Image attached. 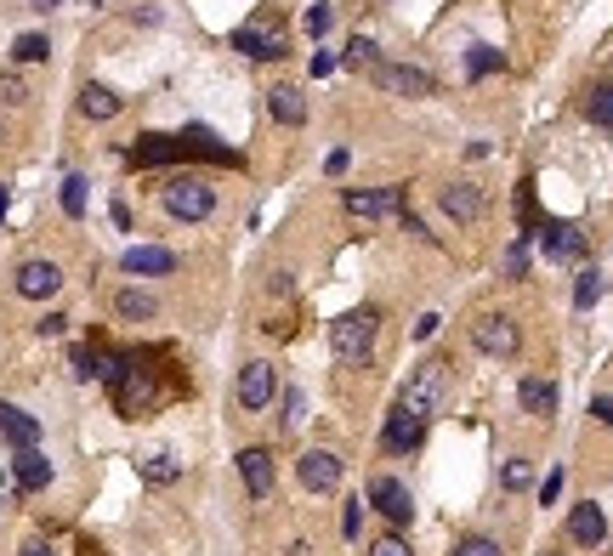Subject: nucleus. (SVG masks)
I'll use <instances>...</instances> for the list:
<instances>
[{"instance_id":"obj_45","label":"nucleus","mask_w":613,"mask_h":556,"mask_svg":"<svg viewBox=\"0 0 613 556\" xmlns=\"http://www.w3.org/2000/svg\"><path fill=\"white\" fill-rule=\"evenodd\" d=\"M324 171H330V176H341V171H347V148H335V154L324 159Z\"/></svg>"},{"instance_id":"obj_26","label":"nucleus","mask_w":613,"mask_h":556,"mask_svg":"<svg viewBox=\"0 0 613 556\" xmlns=\"http://www.w3.org/2000/svg\"><path fill=\"white\" fill-rule=\"evenodd\" d=\"M182 154V142L176 137H137V148H131V159L137 165H165V159Z\"/></svg>"},{"instance_id":"obj_27","label":"nucleus","mask_w":613,"mask_h":556,"mask_svg":"<svg viewBox=\"0 0 613 556\" xmlns=\"http://www.w3.org/2000/svg\"><path fill=\"white\" fill-rule=\"evenodd\" d=\"M506 69V57L494 52V46H472V57H466V74L472 80H483V74H500Z\"/></svg>"},{"instance_id":"obj_13","label":"nucleus","mask_w":613,"mask_h":556,"mask_svg":"<svg viewBox=\"0 0 613 556\" xmlns=\"http://www.w3.org/2000/svg\"><path fill=\"white\" fill-rule=\"evenodd\" d=\"M398 210H403V193H398V188H352V193H347V216H358V222L398 216Z\"/></svg>"},{"instance_id":"obj_23","label":"nucleus","mask_w":613,"mask_h":556,"mask_svg":"<svg viewBox=\"0 0 613 556\" xmlns=\"http://www.w3.org/2000/svg\"><path fill=\"white\" fill-rule=\"evenodd\" d=\"M80 114H86V120H114V114H120V97L91 80V86H80Z\"/></svg>"},{"instance_id":"obj_24","label":"nucleus","mask_w":613,"mask_h":556,"mask_svg":"<svg viewBox=\"0 0 613 556\" xmlns=\"http://www.w3.org/2000/svg\"><path fill=\"white\" fill-rule=\"evenodd\" d=\"M114 313L131 318V324H148V318L159 313V301L148 296V290H120V296H114Z\"/></svg>"},{"instance_id":"obj_48","label":"nucleus","mask_w":613,"mask_h":556,"mask_svg":"<svg viewBox=\"0 0 613 556\" xmlns=\"http://www.w3.org/2000/svg\"><path fill=\"white\" fill-rule=\"evenodd\" d=\"M284 556H313V545H307V539H296V545H290Z\"/></svg>"},{"instance_id":"obj_20","label":"nucleus","mask_w":613,"mask_h":556,"mask_svg":"<svg viewBox=\"0 0 613 556\" xmlns=\"http://www.w3.org/2000/svg\"><path fill=\"white\" fill-rule=\"evenodd\" d=\"M267 108H273V120H279V125H301V120H307V97H301V86H273V91H267Z\"/></svg>"},{"instance_id":"obj_18","label":"nucleus","mask_w":613,"mask_h":556,"mask_svg":"<svg viewBox=\"0 0 613 556\" xmlns=\"http://www.w3.org/2000/svg\"><path fill=\"white\" fill-rule=\"evenodd\" d=\"M239 477H245L250 500H267V494H273V454L267 449H239Z\"/></svg>"},{"instance_id":"obj_36","label":"nucleus","mask_w":613,"mask_h":556,"mask_svg":"<svg viewBox=\"0 0 613 556\" xmlns=\"http://www.w3.org/2000/svg\"><path fill=\"white\" fill-rule=\"evenodd\" d=\"M369 556H415V551H409V539H403V534H392V528H386V534L369 545Z\"/></svg>"},{"instance_id":"obj_43","label":"nucleus","mask_w":613,"mask_h":556,"mask_svg":"<svg viewBox=\"0 0 613 556\" xmlns=\"http://www.w3.org/2000/svg\"><path fill=\"white\" fill-rule=\"evenodd\" d=\"M63 330H69V318H63V313H46V318H40V335H63Z\"/></svg>"},{"instance_id":"obj_42","label":"nucleus","mask_w":613,"mask_h":556,"mask_svg":"<svg viewBox=\"0 0 613 556\" xmlns=\"http://www.w3.org/2000/svg\"><path fill=\"white\" fill-rule=\"evenodd\" d=\"M557 494H562V466H557V471H551V477L540 483V500H545V505H557Z\"/></svg>"},{"instance_id":"obj_17","label":"nucleus","mask_w":613,"mask_h":556,"mask_svg":"<svg viewBox=\"0 0 613 556\" xmlns=\"http://www.w3.org/2000/svg\"><path fill=\"white\" fill-rule=\"evenodd\" d=\"M120 267L131 278H142V273L159 278V273H176V256H171V250H159V244H131V250L120 256Z\"/></svg>"},{"instance_id":"obj_28","label":"nucleus","mask_w":613,"mask_h":556,"mask_svg":"<svg viewBox=\"0 0 613 556\" xmlns=\"http://www.w3.org/2000/svg\"><path fill=\"white\" fill-rule=\"evenodd\" d=\"M142 477H148V483H171V477H176V460L165 449H148V454H142Z\"/></svg>"},{"instance_id":"obj_5","label":"nucleus","mask_w":613,"mask_h":556,"mask_svg":"<svg viewBox=\"0 0 613 556\" xmlns=\"http://www.w3.org/2000/svg\"><path fill=\"white\" fill-rule=\"evenodd\" d=\"M472 347L483 352V358H511V352L523 347V330H517L511 313H483L472 324Z\"/></svg>"},{"instance_id":"obj_40","label":"nucleus","mask_w":613,"mask_h":556,"mask_svg":"<svg viewBox=\"0 0 613 556\" xmlns=\"http://www.w3.org/2000/svg\"><path fill=\"white\" fill-rule=\"evenodd\" d=\"M330 23H335V12H330V6H313V12H307V29H313V35H324Z\"/></svg>"},{"instance_id":"obj_47","label":"nucleus","mask_w":613,"mask_h":556,"mask_svg":"<svg viewBox=\"0 0 613 556\" xmlns=\"http://www.w3.org/2000/svg\"><path fill=\"white\" fill-rule=\"evenodd\" d=\"M23 556H52V545H46V539H29V545H23Z\"/></svg>"},{"instance_id":"obj_16","label":"nucleus","mask_w":613,"mask_h":556,"mask_svg":"<svg viewBox=\"0 0 613 556\" xmlns=\"http://www.w3.org/2000/svg\"><path fill=\"white\" fill-rule=\"evenodd\" d=\"M0 437L12 443V449H40V420L18 403H0Z\"/></svg>"},{"instance_id":"obj_1","label":"nucleus","mask_w":613,"mask_h":556,"mask_svg":"<svg viewBox=\"0 0 613 556\" xmlns=\"http://www.w3.org/2000/svg\"><path fill=\"white\" fill-rule=\"evenodd\" d=\"M375 335H381V313H375V307H352V313H341L330 324V347H335V358H347V364L358 369V364H369Z\"/></svg>"},{"instance_id":"obj_25","label":"nucleus","mask_w":613,"mask_h":556,"mask_svg":"<svg viewBox=\"0 0 613 556\" xmlns=\"http://www.w3.org/2000/svg\"><path fill=\"white\" fill-rule=\"evenodd\" d=\"M182 154H211V159H222V165H239V154H233V148H222L205 125H193L188 137H182Z\"/></svg>"},{"instance_id":"obj_49","label":"nucleus","mask_w":613,"mask_h":556,"mask_svg":"<svg viewBox=\"0 0 613 556\" xmlns=\"http://www.w3.org/2000/svg\"><path fill=\"white\" fill-rule=\"evenodd\" d=\"M6 205H12V188H0V222H6Z\"/></svg>"},{"instance_id":"obj_12","label":"nucleus","mask_w":613,"mask_h":556,"mask_svg":"<svg viewBox=\"0 0 613 556\" xmlns=\"http://www.w3.org/2000/svg\"><path fill=\"white\" fill-rule=\"evenodd\" d=\"M421 437H426V420L392 403V420L381 426V449L386 454H409V449H421Z\"/></svg>"},{"instance_id":"obj_39","label":"nucleus","mask_w":613,"mask_h":556,"mask_svg":"<svg viewBox=\"0 0 613 556\" xmlns=\"http://www.w3.org/2000/svg\"><path fill=\"white\" fill-rule=\"evenodd\" d=\"M455 556H506V551H500L494 539H460V545H455Z\"/></svg>"},{"instance_id":"obj_14","label":"nucleus","mask_w":613,"mask_h":556,"mask_svg":"<svg viewBox=\"0 0 613 556\" xmlns=\"http://www.w3.org/2000/svg\"><path fill=\"white\" fill-rule=\"evenodd\" d=\"M438 205H443V216H455V222H477V216L489 210V199H483V188H472V182H443Z\"/></svg>"},{"instance_id":"obj_22","label":"nucleus","mask_w":613,"mask_h":556,"mask_svg":"<svg viewBox=\"0 0 613 556\" xmlns=\"http://www.w3.org/2000/svg\"><path fill=\"white\" fill-rule=\"evenodd\" d=\"M545 256H551V261H579V256H585V239H579L574 227L551 222V227H545Z\"/></svg>"},{"instance_id":"obj_8","label":"nucleus","mask_w":613,"mask_h":556,"mask_svg":"<svg viewBox=\"0 0 613 556\" xmlns=\"http://www.w3.org/2000/svg\"><path fill=\"white\" fill-rule=\"evenodd\" d=\"M398 409H409V415H421V420L438 415V364H421L415 375H409V381H403Z\"/></svg>"},{"instance_id":"obj_11","label":"nucleus","mask_w":613,"mask_h":556,"mask_svg":"<svg viewBox=\"0 0 613 556\" xmlns=\"http://www.w3.org/2000/svg\"><path fill=\"white\" fill-rule=\"evenodd\" d=\"M369 505H375L392 528H403V522L415 517V500H409V488H403L398 477H375V483H369Z\"/></svg>"},{"instance_id":"obj_2","label":"nucleus","mask_w":613,"mask_h":556,"mask_svg":"<svg viewBox=\"0 0 613 556\" xmlns=\"http://www.w3.org/2000/svg\"><path fill=\"white\" fill-rule=\"evenodd\" d=\"M159 205H165V216H176V222H205L216 210V188L205 176H171V182L159 188Z\"/></svg>"},{"instance_id":"obj_44","label":"nucleus","mask_w":613,"mask_h":556,"mask_svg":"<svg viewBox=\"0 0 613 556\" xmlns=\"http://www.w3.org/2000/svg\"><path fill=\"white\" fill-rule=\"evenodd\" d=\"M591 415L602 420V426H613V398H596V403H591Z\"/></svg>"},{"instance_id":"obj_7","label":"nucleus","mask_w":613,"mask_h":556,"mask_svg":"<svg viewBox=\"0 0 613 556\" xmlns=\"http://www.w3.org/2000/svg\"><path fill=\"white\" fill-rule=\"evenodd\" d=\"M148 403H154V369H142V358H125V375L114 381V409L142 415Z\"/></svg>"},{"instance_id":"obj_32","label":"nucleus","mask_w":613,"mask_h":556,"mask_svg":"<svg viewBox=\"0 0 613 556\" xmlns=\"http://www.w3.org/2000/svg\"><path fill=\"white\" fill-rule=\"evenodd\" d=\"M63 210L86 216V176H63Z\"/></svg>"},{"instance_id":"obj_46","label":"nucleus","mask_w":613,"mask_h":556,"mask_svg":"<svg viewBox=\"0 0 613 556\" xmlns=\"http://www.w3.org/2000/svg\"><path fill=\"white\" fill-rule=\"evenodd\" d=\"M489 154H494V142H483V137L466 142V159H489Z\"/></svg>"},{"instance_id":"obj_9","label":"nucleus","mask_w":613,"mask_h":556,"mask_svg":"<svg viewBox=\"0 0 613 556\" xmlns=\"http://www.w3.org/2000/svg\"><path fill=\"white\" fill-rule=\"evenodd\" d=\"M57 290H63V267H57V261L35 256V261H23L18 267V296L23 301H52Z\"/></svg>"},{"instance_id":"obj_35","label":"nucleus","mask_w":613,"mask_h":556,"mask_svg":"<svg viewBox=\"0 0 613 556\" xmlns=\"http://www.w3.org/2000/svg\"><path fill=\"white\" fill-rule=\"evenodd\" d=\"M500 483H506L511 494H523V488L534 483V466H528V460H506V471H500Z\"/></svg>"},{"instance_id":"obj_37","label":"nucleus","mask_w":613,"mask_h":556,"mask_svg":"<svg viewBox=\"0 0 613 556\" xmlns=\"http://www.w3.org/2000/svg\"><path fill=\"white\" fill-rule=\"evenodd\" d=\"M358 528H364V500H347V511H341V539H358Z\"/></svg>"},{"instance_id":"obj_29","label":"nucleus","mask_w":613,"mask_h":556,"mask_svg":"<svg viewBox=\"0 0 613 556\" xmlns=\"http://www.w3.org/2000/svg\"><path fill=\"white\" fill-rule=\"evenodd\" d=\"M12 57H18V63H46V57H52V40L46 35H18Z\"/></svg>"},{"instance_id":"obj_30","label":"nucleus","mask_w":613,"mask_h":556,"mask_svg":"<svg viewBox=\"0 0 613 556\" xmlns=\"http://www.w3.org/2000/svg\"><path fill=\"white\" fill-rule=\"evenodd\" d=\"M585 114H591L596 125H613V86H596L591 97H585Z\"/></svg>"},{"instance_id":"obj_38","label":"nucleus","mask_w":613,"mask_h":556,"mask_svg":"<svg viewBox=\"0 0 613 556\" xmlns=\"http://www.w3.org/2000/svg\"><path fill=\"white\" fill-rule=\"evenodd\" d=\"M523 273H528V239H517L506 250V278H523Z\"/></svg>"},{"instance_id":"obj_15","label":"nucleus","mask_w":613,"mask_h":556,"mask_svg":"<svg viewBox=\"0 0 613 556\" xmlns=\"http://www.w3.org/2000/svg\"><path fill=\"white\" fill-rule=\"evenodd\" d=\"M568 539H574V545H585V551H596V545L608 539V517H602V505L579 500L574 511H568Z\"/></svg>"},{"instance_id":"obj_31","label":"nucleus","mask_w":613,"mask_h":556,"mask_svg":"<svg viewBox=\"0 0 613 556\" xmlns=\"http://www.w3.org/2000/svg\"><path fill=\"white\" fill-rule=\"evenodd\" d=\"M347 69H375V40H369V35H352L347 40Z\"/></svg>"},{"instance_id":"obj_10","label":"nucleus","mask_w":613,"mask_h":556,"mask_svg":"<svg viewBox=\"0 0 613 556\" xmlns=\"http://www.w3.org/2000/svg\"><path fill=\"white\" fill-rule=\"evenodd\" d=\"M375 86L392 91V97H432V74L409 69V63H375Z\"/></svg>"},{"instance_id":"obj_19","label":"nucleus","mask_w":613,"mask_h":556,"mask_svg":"<svg viewBox=\"0 0 613 556\" xmlns=\"http://www.w3.org/2000/svg\"><path fill=\"white\" fill-rule=\"evenodd\" d=\"M12 483L29 488V494L46 488V483H52V460H46L40 449H18V454H12Z\"/></svg>"},{"instance_id":"obj_34","label":"nucleus","mask_w":613,"mask_h":556,"mask_svg":"<svg viewBox=\"0 0 613 556\" xmlns=\"http://www.w3.org/2000/svg\"><path fill=\"white\" fill-rule=\"evenodd\" d=\"M596 296H602V273H579V284H574V307H596Z\"/></svg>"},{"instance_id":"obj_21","label":"nucleus","mask_w":613,"mask_h":556,"mask_svg":"<svg viewBox=\"0 0 613 556\" xmlns=\"http://www.w3.org/2000/svg\"><path fill=\"white\" fill-rule=\"evenodd\" d=\"M517 398H523V409H528V415H540V420H551V415H557V386H551V381H540V375H528V381L517 386Z\"/></svg>"},{"instance_id":"obj_6","label":"nucleus","mask_w":613,"mask_h":556,"mask_svg":"<svg viewBox=\"0 0 613 556\" xmlns=\"http://www.w3.org/2000/svg\"><path fill=\"white\" fill-rule=\"evenodd\" d=\"M341 454L335 449H307L296 460V483L307 488V494H330V488H341Z\"/></svg>"},{"instance_id":"obj_33","label":"nucleus","mask_w":613,"mask_h":556,"mask_svg":"<svg viewBox=\"0 0 613 556\" xmlns=\"http://www.w3.org/2000/svg\"><path fill=\"white\" fill-rule=\"evenodd\" d=\"M284 432H296L301 420H307V398H301V386H290V392H284Z\"/></svg>"},{"instance_id":"obj_4","label":"nucleus","mask_w":613,"mask_h":556,"mask_svg":"<svg viewBox=\"0 0 613 556\" xmlns=\"http://www.w3.org/2000/svg\"><path fill=\"white\" fill-rule=\"evenodd\" d=\"M273 398H279V369L267 364V358H250V364L239 369V381H233V403H239L245 415H262Z\"/></svg>"},{"instance_id":"obj_50","label":"nucleus","mask_w":613,"mask_h":556,"mask_svg":"<svg viewBox=\"0 0 613 556\" xmlns=\"http://www.w3.org/2000/svg\"><path fill=\"white\" fill-rule=\"evenodd\" d=\"M35 6H40V12H57V0H35Z\"/></svg>"},{"instance_id":"obj_3","label":"nucleus","mask_w":613,"mask_h":556,"mask_svg":"<svg viewBox=\"0 0 613 556\" xmlns=\"http://www.w3.org/2000/svg\"><path fill=\"white\" fill-rule=\"evenodd\" d=\"M233 52H245L250 63H279V57L290 52V35H284V23L273 18V12H256L250 23H239Z\"/></svg>"},{"instance_id":"obj_41","label":"nucleus","mask_w":613,"mask_h":556,"mask_svg":"<svg viewBox=\"0 0 613 556\" xmlns=\"http://www.w3.org/2000/svg\"><path fill=\"white\" fill-rule=\"evenodd\" d=\"M438 324H443L438 313H421V318H415V341H432V335H438Z\"/></svg>"}]
</instances>
